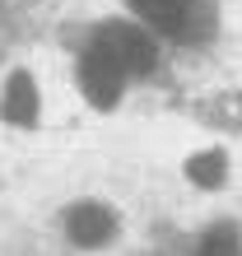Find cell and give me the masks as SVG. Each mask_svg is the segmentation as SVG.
<instances>
[{
	"mask_svg": "<svg viewBox=\"0 0 242 256\" xmlns=\"http://www.w3.org/2000/svg\"><path fill=\"white\" fill-rule=\"evenodd\" d=\"M135 10L144 14L154 28H163V33H177V38H191L196 28V19H200V0H135Z\"/></svg>",
	"mask_w": 242,
	"mask_h": 256,
	"instance_id": "cell-3",
	"label": "cell"
},
{
	"mask_svg": "<svg viewBox=\"0 0 242 256\" xmlns=\"http://www.w3.org/2000/svg\"><path fill=\"white\" fill-rule=\"evenodd\" d=\"M66 233H70V242H80V247H102V242L116 233V214H112L108 205L84 200V205H74V210H70Z\"/></svg>",
	"mask_w": 242,
	"mask_h": 256,
	"instance_id": "cell-4",
	"label": "cell"
},
{
	"mask_svg": "<svg viewBox=\"0 0 242 256\" xmlns=\"http://www.w3.org/2000/svg\"><path fill=\"white\" fill-rule=\"evenodd\" d=\"M94 47H102L112 56V61L126 70V80L130 74H144L149 66H154V42H149V33H140V28H126V24H112L108 33H102Z\"/></svg>",
	"mask_w": 242,
	"mask_h": 256,
	"instance_id": "cell-1",
	"label": "cell"
},
{
	"mask_svg": "<svg viewBox=\"0 0 242 256\" xmlns=\"http://www.w3.org/2000/svg\"><path fill=\"white\" fill-rule=\"evenodd\" d=\"M200 256H242V242H238V233H233V228H214V233L205 238Z\"/></svg>",
	"mask_w": 242,
	"mask_h": 256,
	"instance_id": "cell-7",
	"label": "cell"
},
{
	"mask_svg": "<svg viewBox=\"0 0 242 256\" xmlns=\"http://www.w3.org/2000/svg\"><path fill=\"white\" fill-rule=\"evenodd\" d=\"M0 112H5L14 126H33L38 122V88H33L28 74H14V80H10L5 98H0Z\"/></svg>",
	"mask_w": 242,
	"mask_h": 256,
	"instance_id": "cell-5",
	"label": "cell"
},
{
	"mask_svg": "<svg viewBox=\"0 0 242 256\" xmlns=\"http://www.w3.org/2000/svg\"><path fill=\"white\" fill-rule=\"evenodd\" d=\"M80 84H84V94H88L94 108H112V102L121 98V88H126V70H121L102 47H94L84 56V66H80Z\"/></svg>",
	"mask_w": 242,
	"mask_h": 256,
	"instance_id": "cell-2",
	"label": "cell"
},
{
	"mask_svg": "<svg viewBox=\"0 0 242 256\" xmlns=\"http://www.w3.org/2000/svg\"><path fill=\"white\" fill-rule=\"evenodd\" d=\"M224 172H228V163H224V154H214V149H210V154H196L186 163V177H191L196 186H219Z\"/></svg>",
	"mask_w": 242,
	"mask_h": 256,
	"instance_id": "cell-6",
	"label": "cell"
}]
</instances>
